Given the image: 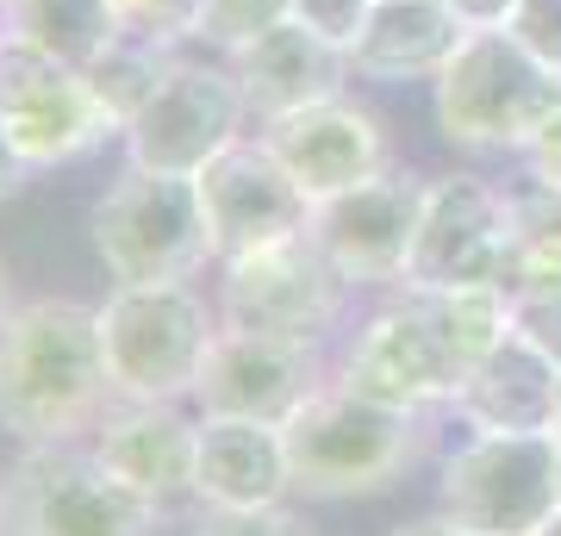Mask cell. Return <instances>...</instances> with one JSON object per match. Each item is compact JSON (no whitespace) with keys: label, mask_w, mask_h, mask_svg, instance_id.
Segmentation results:
<instances>
[{"label":"cell","mask_w":561,"mask_h":536,"mask_svg":"<svg viewBox=\"0 0 561 536\" xmlns=\"http://www.w3.org/2000/svg\"><path fill=\"white\" fill-rule=\"evenodd\" d=\"M7 7H13V0H0V20H7Z\"/></svg>","instance_id":"obj_37"},{"label":"cell","mask_w":561,"mask_h":536,"mask_svg":"<svg viewBox=\"0 0 561 536\" xmlns=\"http://www.w3.org/2000/svg\"><path fill=\"white\" fill-rule=\"evenodd\" d=\"M512 331L561 362V287L556 294H512Z\"/></svg>","instance_id":"obj_28"},{"label":"cell","mask_w":561,"mask_h":536,"mask_svg":"<svg viewBox=\"0 0 561 536\" xmlns=\"http://www.w3.org/2000/svg\"><path fill=\"white\" fill-rule=\"evenodd\" d=\"M337 387L393 406V412H424V406H449L461 387V362L449 356L443 331L431 324L424 299L405 287V299L381 306L343 350Z\"/></svg>","instance_id":"obj_12"},{"label":"cell","mask_w":561,"mask_h":536,"mask_svg":"<svg viewBox=\"0 0 561 536\" xmlns=\"http://www.w3.org/2000/svg\"><path fill=\"white\" fill-rule=\"evenodd\" d=\"M125 32H144V38H194V20H201V0H113Z\"/></svg>","instance_id":"obj_24"},{"label":"cell","mask_w":561,"mask_h":536,"mask_svg":"<svg viewBox=\"0 0 561 536\" xmlns=\"http://www.w3.org/2000/svg\"><path fill=\"white\" fill-rule=\"evenodd\" d=\"M13 318V275H7V262H0V324Z\"/></svg>","instance_id":"obj_33"},{"label":"cell","mask_w":561,"mask_h":536,"mask_svg":"<svg viewBox=\"0 0 561 536\" xmlns=\"http://www.w3.org/2000/svg\"><path fill=\"white\" fill-rule=\"evenodd\" d=\"M201 536H312L300 512L287 505H268V512H206Z\"/></svg>","instance_id":"obj_27"},{"label":"cell","mask_w":561,"mask_h":536,"mask_svg":"<svg viewBox=\"0 0 561 536\" xmlns=\"http://www.w3.org/2000/svg\"><path fill=\"white\" fill-rule=\"evenodd\" d=\"M101 318L106 375L119 399H150V406H181L201 387V368L219 343L225 318L206 306L187 281H157V287H113Z\"/></svg>","instance_id":"obj_3"},{"label":"cell","mask_w":561,"mask_h":536,"mask_svg":"<svg viewBox=\"0 0 561 536\" xmlns=\"http://www.w3.org/2000/svg\"><path fill=\"white\" fill-rule=\"evenodd\" d=\"M25 175H32V162H25L20 150H13L7 125H0V206H7V199H13V194L25 187Z\"/></svg>","instance_id":"obj_31"},{"label":"cell","mask_w":561,"mask_h":536,"mask_svg":"<svg viewBox=\"0 0 561 536\" xmlns=\"http://www.w3.org/2000/svg\"><path fill=\"white\" fill-rule=\"evenodd\" d=\"M94 256L119 287H157V281H194L213 262V231L194 175H162L125 162L94 206Z\"/></svg>","instance_id":"obj_5"},{"label":"cell","mask_w":561,"mask_h":536,"mask_svg":"<svg viewBox=\"0 0 561 536\" xmlns=\"http://www.w3.org/2000/svg\"><path fill=\"white\" fill-rule=\"evenodd\" d=\"M449 7L461 13L468 32H481V25H505V20H512V7H518V0H449Z\"/></svg>","instance_id":"obj_30"},{"label":"cell","mask_w":561,"mask_h":536,"mask_svg":"<svg viewBox=\"0 0 561 536\" xmlns=\"http://www.w3.org/2000/svg\"><path fill=\"white\" fill-rule=\"evenodd\" d=\"M256 138L275 150V162L300 181V194L312 199V206L331 199V194H350V187H362V181H375V175L393 169L381 119H375L368 106H356L350 94L312 100L300 113H280V119L262 125Z\"/></svg>","instance_id":"obj_16"},{"label":"cell","mask_w":561,"mask_h":536,"mask_svg":"<svg viewBox=\"0 0 561 536\" xmlns=\"http://www.w3.org/2000/svg\"><path fill=\"white\" fill-rule=\"evenodd\" d=\"M294 493L306 499H362L381 493L419 456V412H393L350 387H319L280 424Z\"/></svg>","instance_id":"obj_4"},{"label":"cell","mask_w":561,"mask_h":536,"mask_svg":"<svg viewBox=\"0 0 561 536\" xmlns=\"http://www.w3.org/2000/svg\"><path fill=\"white\" fill-rule=\"evenodd\" d=\"M424 213V181L419 175H387L362 181L350 194H331L312 206V238L350 287H393L405 281L412 262V238H419Z\"/></svg>","instance_id":"obj_15"},{"label":"cell","mask_w":561,"mask_h":536,"mask_svg":"<svg viewBox=\"0 0 561 536\" xmlns=\"http://www.w3.org/2000/svg\"><path fill=\"white\" fill-rule=\"evenodd\" d=\"M537 536H561V505H556V517H549V524H542Z\"/></svg>","instance_id":"obj_34"},{"label":"cell","mask_w":561,"mask_h":536,"mask_svg":"<svg viewBox=\"0 0 561 536\" xmlns=\"http://www.w3.org/2000/svg\"><path fill=\"white\" fill-rule=\"evenodd\" d=\"M294 20V0H201V20H194V38L201 44H219L225 57L250 44L256 32Z\"/></svg>","instance_id":"obj_23"},{"label":"cell","mask_w":561,"mask_h":536,"mask_svg":"<svg viewBox=\"0 0 561 536\" xmlns=\"http://www.w3.org/2000/svg\"><path fill=\"white\" fill-rule=\"evenodd\" d=\"M219 318L238 331H268V338L319 343L343 318L350 281L337 275V262L319 250L312 231L268 250H250L238 262H219Z\"/></svg>","instance_id":"obj_11"},{"label":"cell","mask_w":561,"mask_h":536,"mask_svg":"<svg viewBox=\"0 0 561 536\" xmlns=\"http://www.w3.org/2000/svg\"><path fill=\"white\" fill-rule=\"evenodd\" d=\"M0 536H7V480H0Z\"/></svg>","instance_id":"obj_35"},{"label":"cell","mask_w":561,"mask_h":536,"mask_svg":"<svg viewBox=\"0 0 561 536\" xmlns=\"http://www.w3.org/2000/svg\"><path fill=\"white\" fill-rule=\"evenodd\" d=\"M256 119L243 81L231 76V62H169L162 81L150 88L131 125H125V162L138 169H162V175H201L213 157H225L231 144H243V125Z\"/></svg>","instance_id":"obj_8"},{"label":"cell","mask_w":561,"mask_h":536,"mask_svg":"<svg viewBox=\"0 0 561 536\" xmlns=\"http://www.w3.org/2000/svg\"><path fill=\"white\" fill-rule=\"evenodd\" d=\"M368 13H375V0H294V20L300 25H312L319 38H331V44H356V32L368 25Z\"/></svg>","instance_id":"obj_26"},{"label":"cell","mask_w":561,"mask_h":536,"mask_svg":"<svg viewBox=\"0 0 561 536\" xmlns=\"http://www.w3.org/2000/svg\"><path fill=\"white\" fill-rule=\"evenodd\" d=\"M456 418L468 431H556L561 412V362L542 356L530 338L505 331L468 380L456 387Z\"/></svg>","instance_id":"obj_20"},{"label":"cell","mask_w":561,"mask_h":536,"mask_svg":"<svg viewBox=\"0 0 561 536\" xmlns=\"http://www.w3.org/2000/svg\"><path fill=\"white\" fill-rule=\"evenodd\" d=\"M461 38L468 25L449 0H375L368 25L350 44V62L368 81H437Z\"/></svg>","instance_id":"obj_21"},{"label":"cell","mask_w":561,"mask_h":536,"mask_svg":"<svg viewBox=\"0 0 561 536\" xmlns=\"http://www.w3.org/2000/svg\"><path fill=\"white\" fill-rule=\"evenodd\" d=\"M0 125L32 169L76 162L119 132L113 106L94 94L88 69H69L32 44L7 38V32H0Z\"/></svg>","instance_id":"obj_10"},{"label":"cell","mask_w":561,"mask_h":536,"mask_svg":"<svg viewBox=\"0 0 561 536\" xmlns=\"http://www.w3.org/2000/svg\"><path fill=\"white\" fill-rule=\"evenodd\" d=\"M561 505L549 431H474L443 461L437 517L461 536H537Z\"/></svg>","instance_id":"obj_6"},{"label":"cell","mask_w":561,"mask_h":536,"mask_svg":"<svg viewBox=\"0 0 561 536\" xmlns=\"http://www.w3.org/2000/svg\"><path fill=\"white\" fill-rule=\"evenodd\" d=\"M331 387L319 362V343L268 338V331H238L225 324L213 356L201 368L194 406L201 418H256V424H287L306 399Z\"/></svg>","instance_id":"obj_14"},{"label":"cell","mask_w":561,"mask_h":536,"mask_svg":"<svg viewBox=\"0 0 561 536\" xmlns=\"http://www.w3.org/2000/svg\"><path fill=\"white\" fill-rule=\"evenodd\" d=\"M356 62L350 50L331 38H319L312 25L300 20H280L268 32H256L250 44L231 50V76L243 81V100H250V113L262 125L280 119V113H300L312 100H331L343 94V76H350Z\"/></svg>","instance_id":"obj_18"},{"label":"cell","mask_w":561,"mask_h":536,"mask_svg":"<svg viewBox=\"0 0 561 536\" xmlns=\"http://www.w3.org/2000/svg\"><path fill=\"white\" fill-rule=\"evenodd\" d=\"M518 256V199L481 175L424 181V213L400 287H505Z\"/></svg>","instance_id":"obj_9"},{"label":"cell","mask_w":561,"mask_h":536,"mask_svg":"<svg viewBox=\"0 0 561 536\" xmlns=\"http://www.w3.org/2000/svg\"><path fill=\"white\" fill-rule=\"evenodd\" d=\"M0 32L44 50V57L69 62V69H94L119 44L125 25L113 13V0H13Z\"/></svg>","instance_id":"obj_22"},{"label":"cell","mask_w":561,"mask_h":536,"mask_svg":"<svg viewBox=\"0 0 561 536\" xmlns=\"http://www.w3.org/2000/svg\"><path fill=\"white\" fill-rule=\"evenodd\" d=\"M393 536H461V531H449L443 517H419V524H400Z\"/></svg>","instance_id":"obj_32"},{"label":"cell","mask_w":561,"mask_h":536,"mask_svg":"<svg viewBox=\"0 0 561 536\" xmlns=\"http://www.w3.org/2000/svg\"><path fill=\"white\" fill-rule=\"evenodd\" d=\"M101 318L81 299H25L0 324V431L32 443H76L113 406Z\"/></svg>","instance_id":"obj_1"},{"label":"cell","mask_w":561,"mask_h":536,"mask_svg":"<svg viewBox=\"0 0 561 536\" xmlns=\"http://www.w3.org/2000/svg\"><path fill=\"white\" fill-rule=\"evenodd\" d=\"M157 517L76 443H32L7 475V536H157Z\"/></svg>","instance_id":"obj_7"},{"label":"cell","mask_w":561,"mask_h":536,"mask_svg":"<svg viewBox=\"0 0 561 536\" xmlns=\"http://www.w3.org/2000/svg\"><path fill=\"white\" fill-rule=\"evenodd\" d=\"M561 106V76L542 57H530L505 25L468 32L461 50L431 81V113L437 132L456 150L481 157H524L542 119Z\"/></svg>","instance_id":"obj_2"},{"label":"cell","mask_w":561,"mask_h":536,"mask_svg":"<svg viewBox=\"0 0 561 536\" xmlns=\"http://www.w3.org/2000/svg\"><path fill=\"white\" fill-rule=\"evenodd\" d=\"M294 493L287 437L280 424L256 418H201V456H194V499L206 512H268Z\"/></svg>","instance_id":"obj_19"},{"label":"cell","mask_w":561,"mask_h":536,"mask_svg":"<svg viewBox=\"0 0 561 536\" xmlns=\"http://www.w3.org/2000/svg\"><path fill=\"white\" fill-rule=\"evenodd\" d=\"M549 437H556V456H561V412H556V431H549Z\"/></svg>","instance_id":"obj_36"},{"label":"cell","mask_w":561,"mask_h":536,"mask_svg":"<svg viewBox=\"0 0 561 536\" xmlns=\"http://www.w3.org/2000/svg\"><path fill=\"white\" fill-rule=\"evenodd\" d=\"M194 187L206 206V231H213V262H238L250 250L312 231V199L300 194V181L280 169L262 138H243L225 157H213L194 175Z\"/></svg>","instance_id":"obj_13"},{"label":"cell","mask_w":561,"mask_h":536,"mask_svg":"<svg viewBox=\"0 0 561 536\" xmlns=\"http://www.w3.org/2000/svg\"><path fill=\"white\" fill-rule=\"evenodd\" d=\"M101 468L119 487L144 499V505H181L194 499V456H201V418H187L181 406H150V399H113L106 418L94 424L88 443Z\"/></svg>","instance_id":"obj_17"},{"label":"cell","mask_w":561,"mask_h":536,"mask_svg":"<svg viewBox=\"0 0 561 536\" xmlns=\"http://www.w3.org/2000/svg\"><path fill=\"white\" fill-rule=\"evenodd\" d=\"M524 169H530V181H537V187L561 194V106L542 119L537 138H530V150H524Z\"/></svg>","instance_id":"obj_29"},{"label":"cell","mask_w":561,"mask_h":536,"mask_svg":"<svg viewBox=\"0 0 561 536\" xmlns=\"http://www.w3.org/2000/svg\"><path fill=\"white\" fill-rule=\"evenodd\" d=\"M505 32L561 76V0H518L512 20H505Z\"/></svg>","instance_id":"obj_25"}]
</instances>
